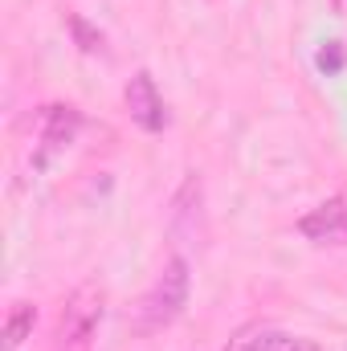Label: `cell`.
Segmentation results:
<instances>
[{
    "mask_svg": "<svg viewBox=\"0 0 347 351\" xmlns=\"http://www.w3.org/2000/svg\"><path fill=\"white\" fill-rule=\"evenodd\" d=\"M315 66H319L327 78H335V74L344 70V45H339V41H323V49H319Z\"/></svg>",
    "mask_w": 347,
    "mask_h": 351,
    "instance_id": "cell-8",
    "label": "cell"
},
{
    "mask_svg": "<svg viewBox=\"0 0 347 351\" xmlns=\"http://www.w3.org/2000/svg\"><path fill=\"white\" fill-rule=\"evenodd\" d=\"M82 127V114L74 106H45L41 114V135L33 143V172H49L58 156H66V147L74 143Z\"/></svg>",
    "mask_w": 347,
    "mask_h": 351,
    "instance_id": "cell-3",
    "label": "cell"
},
{
    "mask_svg": "<svg viewBox=\"0 0 347 351\" xmlns=\"http://www.w3.org/2000/svg\"><path fill=\"white\" fill-rule=\"evenodd\" d=\"M233 351H302V343L294 335H286V331H254Z\"/></svg>",
    "mask_w": 347,
    "mask_h": 351,
    "instance_id": "cell-7",
    "label": "cell"
},
{
    "mask_svg": "<svg viewBox=\"0 0 347 351\" xmlns=\"http://www.w3.org/2000/svg\"><path fill=\"white\" fill-rule=\"evenodd\" d=\"M106 315V286L102 282H82L62 315H58V335H53V351H94L98 327Z\"/></svg>",
    "mask_w": 347,
    "mask_h": 351,
    "instance_id": "cell-2",
    "label": "cell"
},
{
    "mask_svg": "<svg viewBox=\"0 0 347 351\" xmlns=\"http://www.w3.org/2000/svg\"><path fill=\"white\" fill-rule=\"evenodd\" d=\"M70 29H74V33L82 37V49H90V53H94V49H102V37H98V33H90L82 16H70Z\"/></svg>",
    "mask_w": 347,
    "mask_h": 351,
    "instance_id": "cell-9",
    "label": "cell"
},
{
    "mask_svg": "<svg viewBox=\"0 0 347 351\" xmlns=\"http://www.w3.org/2000/svg\"><path fill=\"white\" fill-rule=\"evenodd\" d=\"M123 98H127V114H131V123H135L139 131L156 135V131H164V127H168V106H164V94L156 90V78H152L147 70H139V74L127 82Z\"/></svg>",
    "mask_w": 347,
    "mask_h": 351,
    "instance_id": "cell-4",
    "label": "cell"
},
{
    "mask_svg": "<svg viewBox=\"0 0 347 351\" xmlns=\"http://www.w3.org/2000/svg\"><path fill=\"white\" fill-rule=\"evenodd\" d=\"M298 233L307 241H347V204L344 200H327V204L311 208L298 221Z\"/></svg>",
    "mask_w": 347,
    "mask_h": 351,
    "instance_id": "cell-5",
    "label": "cell"
},
{
    "mask_svg": "<svg viewBox=\"0 0 347 351\" xmlns=\"http://www.w3.org/2000/svg\"><path fill=\"white\" fill-rule=\"evenodd\" d=\"M37 323V306L33 302H12L8 319H4V351H21V343L33 335Z\"/></svg>",
    "mask_w": 347,
    "mask_h": 351,
    "instance_id": "cell-6",
    "label": "cell"
},
{
    "mask_svg": "<svg viewBox=\"0 0 347 351\" xmlns=\"http://www.w3.org/2000/svg\"><path fill=\"white\" fill-rule=\"evenodd\" d=\"M188 290H192V274H188V262L176 254V258L164 262L160 278L152 282V290L139 298L131 331L135 335H156V331L172 327L176 319H180V311L188 306Z\"/></svg>",
    "mask_w": 347,
    "mask_h": 351,
    "instance_id": "cell-1",
    "label": "cell"
}]
</instances>
